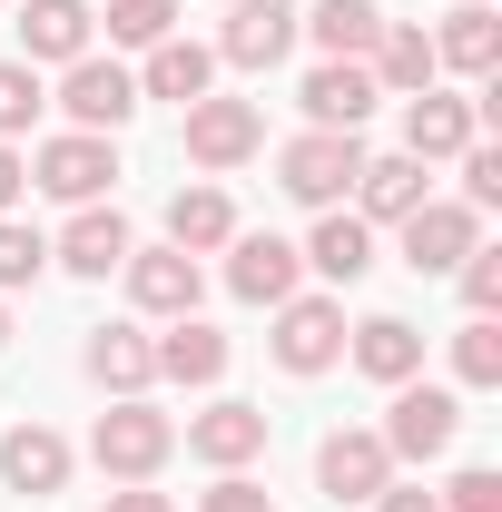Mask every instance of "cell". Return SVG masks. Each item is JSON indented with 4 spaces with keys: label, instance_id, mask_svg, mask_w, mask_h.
<instances>
[{
    "label": "cell",
    "instance_id": "6da1fadb",
    "mask_svg": "<svg viewBox=\"0 0 502 512\" xmlns=\"http://www.w3.org/2000/svg\"><path fill=\"white\" fill-rule=\"evenodd\" d=\"M168 453H178V414H158L148 394H109V414L89 424V463L109 483H158Z\"/></svg>",
    "mask_w": 502,
    "mask_h": 512
},
{
    "label": "cell",
    "instance_id": "7a4b0ae2",
    "mask_svg": "<svg viewBox=\"0 0 502 512\" xmlns=\"http://www.w3.org/2000/svg\"><path fill=\"white\" fill-rule=\"evenodd\" d=\"M355 168H365V128H296L276 148V188L296 207H345L355 197Z\"/></svg>",
    "mask_w": 502,
    "mask_h": 512
},
{
    "label": "cell",
    "instance_id": "3957f363",
    "mask_svg": "<svg viewBox=\"0 0 502 512\" xmlns=\"http://www.w3.org/2000/svg\"><path fill=\"white\" fill-rule=\"evenodd\" d=\"M384 453H394V473L404 463H434V453H453V434H463V394L453 384H394V404H384Z\"/></svg>",
    "mask_w": 502,
    "mask_h": 512
},
{
    "label": "cell",
    "instance_id": "277c9868",
    "mask_svg": "<svg viewBox=\"0 0 502 512\" xmlns=\"http://www.w3.org/2000/svg\"><path fill=\"white\" fill-rule=\"evenodd\" d=\"M266 316H276L266 345H276L286 375H335V365H345V296H306V286H296V296L266 306Z\"/></svg>",
    "mask_w": 502,
    "mask_h": 512
},
{
    "label": "cell",
    "instance_id": "5b68a950",
    "mask_svg": "<svg viewBox=\"0 0 502 512\" xmlns=\"http://www.w3.org/2000/svg\"><path fill=\"white\" fill-rule=\"evenodd\" d=\"M109 178H119V138H89V128L40 138V158H30V188H50L60 207H99Z\"/></svg>",
    "mask_w": 502,
    "mask_h": 512
},
{
    "label": "cell",
    "instance_id": "8992f818",
    "mask_svg": "<svg viewBox=\"0 0 502 512\" xmlns=\"http://www.w3.org/2000/svg\"><path fill=\"white\" fill-rule=\"evenodd\" d=\"M60 109H69V128H89V138H119V128L138 119V69L79 50V60L60 69Z\"/></svg>",
    "mask_w": 502,
    "mask_h": 512
},
{
    "label": "cell",
    "instance_id": "52a82bcc",
    "mask_svg": "<svg viewBox=\"0 0 502 512\" xmlns=\"http://www.w3.org/2000/svg\"><path fill=\"white\" fill-rule=\"evenodd\" d=\"M256 148H266V109L256 99H188V158L207 168V178H227V168H247Z\"/></svg>",
    "mask_w": 502,
    "mask_h": 512
},
{
    "label": "cell",
    "instance_id": "ba28073f",
    "mask_svg": "<svg viewBox=\"0 0 502 512\" xmlns=\"http://www.w3.org/2000/svg\"><path fill=\"white\" fill-rule=\"evenodd\" d=\"M384 483H394V453H384L375 424H335V434L315 444V493H325V503H375Z\"/></svg>",
    "mask_w": 502,
    "mask_h": 512
},
{
    "label": "cell",
    "instance_id": "9c48e42d",
    "mask_svg": "<svg viewBox=\"0 0 502 512\" xmlns=\"http://www.w3.org/2000/svg\"><path fill=\"white\" fill-rule=\"evenodd\" d=\"M266 434H276V414H266V404H247V394H217L207 414H188V434H178V444H188L197 463H217V473H247L256 453H266Z\"/></svg>",
    "mask_w": 502,
    "mask_h": 512
},
{
    "label": "cell",
    "instance_id": "30bf717a",
    "mask_svg": "<svg viewBox=\"0 0 502 512\" xmlns=\"http://www.w3.org/2000/svg\"><path fill=\"white\" fill-rule=\"evenodd\" d=\"M394 237H404V266H414V276H453L463 256L483 247V217H473L463 197H424V207H414Z\"/></svg>",
    "mask_w": 502,
    "mask_h": 512
},
{
    "label": "cell",
    "instance_id": "8fae6325",
    "mask_svg": "<svg viewBox=\"0 0 502 512\" xmlns=\"http://www.w3.org/2000/svg\"><path fill=\"white\" fill-rule=\"evenodd\" d=\"M207 50H217V69H247V79H266V69L296 50V10H286V0H237V10H227V30H217Z\"/></svg>",
    "mask_w": 502,
    "mask_h": 512
},
{
    "label": "cell",
    "instance_id": "7c38bea8",
    "mask_svg": "<svg viewBox=\"0 0 502 512\" xmlns=\"http://www.w3.org/2000/svg\"><path fill=\"white\" fill-rule=\"evenodd\" d=\"M128 306L138 316H158V325H178V316H197V296H207V276H197V256H178V247H128Z\"/></svg>",
    "mask_w": 502,
    "mask_h": 512
},
{
    "label": "cell",
    "instance_id": "4fadbf2b",
    "mask_svg": "<svg viewBox=\"0 0 502 512\" xmlns=\"http://www.w3.org/2000/svg\"><path fill=\"white\" fill-rule=\"evenodd\" d=\"M227 286H237V306H286L296 286H306V256L286 247V237H227Z\"/></svg>",
    "mask_w": 502,
    "mask_h": 512
},
{
    "label": "cell",
    "instance_id": "5bb4252c",
    "mask_svg": "<svg viewBox=\"0 0 502 512\" xmlns=\"http://www.w3.org/2000/svg\"><path fill=\"white\" fill-rule=\"evenodd\" d=\"M79 375L99 384V394H148V384H158V335H148V325H89Z\"/></svg>",
    "mask_w": 502,
    "mask_h": 512
},
{
    "label": "cell",
    "instance_id": "9a60e30c",
    "mask_svg": "<svg viewBox=\"0 0 502 512\" xmlns=\"http://www.w3.org/2000/svg\"><path fill=\"white\" fill-rule=\"evenodd\" d=\"M375 69L365 60H315L306 69V89H296V109H306V128H365L375 119Z\"/></svg>",
    "mask_w": 502,
    "mask_h": 512
},
{
    "label": "cell",
    "instance_id": "2e32d148",
    "mask_svg": "<svg viewBox=\"0 0 502 512\" xmlns=\"http://www.w3.org/2000/svg\"><path fill=\"white\" fill-rule=\"evenodd\" d=\"M483 138V119H473V99H453V89H424V99H404V158H424V168H443V158H463Z\"/></svg>",
    "mask_w": 502,
    "mask_h": 512
},
{
    "label": "cell",
    "instance_id": "e0dca14e",
    "mask_svg": "<svg viewBox=\"0 0 502 512\" xmlns=\"http://www.w3.org/2000/svg\"><path fill=\"white\" fill-rule=\"evenodd\" d=\"M128 217L119 207H69V227L50 237V266H69V276H119L128 266Z\"/></svg>",
    "mask_w": 502,
    "mask_h": 512
},
{
    "label": "cell",
    "instance_id": "ac0fdd59",
    "mask_svg": "<svg viewBox=\"0 0 502 512\" xmlns=\"http://www.w3.org/2000/svg\"><path fill=\"white\" fill-rule=\"evenodd\" d=\"M424 197H434V178H424V158H404V148L355 168V217H365V227H404Z\"/></svg>",
    "mask_w": 502,
    "mask_h": 512
},
{
    "label": "cell",
    "instance_id": "d6986e66",
    "mask_svg": "<svg viewBox=\"0 0 502 512\" xmlns=\"http://www.w3.org/2000/svg\"><path fill=\"white\" fill-rule=\"evenodd\" d=\"M296 256H306L325 286H365V276H375V227H365V217H345V207H315V237H306Z\"/></svg>",
    "mask_w": 502,
    "mask_h": 512
},
{
    "label": "cell",
    "instance_id": "ffe728a7",
    "mask_svg": "<svg viewBox=\"0 0 502 512\" xmlns=\"http://www.w3.org/2000/svg\"><path fill=\"white\" fill-rule=\"evenodd\" d=\"M345 355H355V375H375L384 394L424 375V335H414L404 316H365V325H345Z\"/></svg>",
    "mask_w": 502,
    "mask_h": 512
},
{
    "label": "cell",
    "instance_id": "44dd1931",
    "mask_svg": "<svg viewBox=\"0 0 502 512\" xmlns=\"http://www.w3.org/2000/svg\"><path fill=\"white\" fill-rule=\"evenodd\" d=\"M434 69H463V79L502 69V10L493 0H453V20L434 30Z\"/></svg>",
    "mask_w": 502,
    "mask_h": 512
},
{
    "label": "cell",
    "instance_id": "7402d4cb",
    "mask_svg": "<svg viewBox=\"0 0 502 512\" xmlns=\"http://www.w3.org/2000/svg\"><path fill=\"white\" fill-rule=\"evenodd\" d=\"M89 40H99V10H89V0H30V10H20V60H30V69H40V60L69 69Z\"/></svg>",
    "mask_w": 502,
    "mask_h": 512
},
{
    "label": "cell",
    "instance_id": "603a6c76",
    "mask_svg": "<svg viewBox=\"0 0 502 512\" xmlns=\"http://www.w3.org/2000/svg\"><path fill=\"white\" fill-rule=\"evenodd\" d=\"M69 463H79V453H69V434H50V424H10V434H0V483H10V493H60Z\"/></svg>",
    "mask_w": 502,
    "mask_h": 512
},
{
    "label": "cell",
    "instance_id": "cb8c5ba5",
    "mask_svg": "<svg viewBox=\"0 0 502 512\" xmlns=\"http://www.w3.org/2000/svg\"><path fill=\"white\" fill-rule=\"evenodd\" d=\"M375 89L384 99H424V89H434L443 69H434V30H424V20H384V40H375Z\"/></svg>",
    "mask_w": 502,
    "mask_h": 512
},
{
    "label": "cell",
    "instance_id": "d4e9b609",
    "mask_svg": "<svg viewBox=\"0 0 502 512\" xmlns=\"http://www.w3.org/2000/svg\"><path fill=\"white\" fill-rule=\"evenodd\" d=\"M227 237H237V197L217 188V178H197V188L168 197V247L178 256H217Z\"/></svg>",
    "mask_w": 502,
    "mask_h": 512
},
{
    "label": "cell",
    "instance_id": "484cf974",
    "mask_svg": "<svg viewBox=\"0 0 502 512\" xmlns=\"http://www.w3.org/2000/svg\"><path fill=\"white\" fill-rule=\"evenodd\" d=\"M207 89H217V50H207V40H158L148 69H138V99H178V109H188Z\"/></svg>",
    "mask_w": 502,
    "mask_h": 512
},
{
    "label": "cell",
    "instance_id": "4316f807",
    "mask_svg": "<svg viewBox=\"0 0 502 512\" xmlns=\"http://www.w3.org/2000/svg\"><path fill=\"white\" fill-rule=\"evenodd\" d=\"M296 30H306V40L325 50V60H375V40H384V10H375V0H315V10L296 20Z\"/></svg>",
    "mask_w": 502,
    "mask_h": 512
},
{
    "label": "cell",
    "instance_id": "83f0119b",
    "mask_svg": "<svg viewBox=\"0 0 502 512\" xmlns=\"http://www.w3.org/2000/svg\"><path fill=\"white\" fill-rule=\"evenodd\" d=\"M217 375H227V335H217V325L178 316L158 335V384H217Z\"/></svg>",
    "mask_w": 502,
    "mask_h": 512
},
{
    "label": "cell",
    "instance_id": "f1b7e54d",
    "mask_svg": "<svg viewBox=\"0 0 502 512\" xmlns=\"http://www.w3.org/2000/svg\"><path fill=\"white\" fill-rule=\"evenodd\" d=\"M453 384H463V394H493L502 384V316H463L453 325Z\"/></svg>",
    "mask_w": 502,
    "mask_h": 512
},
{
    "label": "cell",
    "instance_id": "f546056e",
    "mask_svg": "<svg viewBox=\"0 0 502 512\" xmlns=\"http://www.w3.org/2000/svg\"><path fill=\"white\" fill-rule=\"evenodd\" d=\"M99 20H109L119 50H158V40H178V0H109Z\"/></svg>",
    "mask_w": 502,
    "mask_h": 512
},
{
    "label": "cell",
    "instance_id": "4dcf8cb0",
    "mask_svg": "<svg viewBox=\"0 0 502 512\" xmlns=\"http://www.w3.org/2000/svg\"><path fill=\"white\" fill-rule=\"evenodd\" d=\"M50 276V237L30 227V217H0V296H20V286H40Z\"/></svg>",
    "mask_w": 502,
    "mask_h": 512
},
{
    "label": "cell",
    "instance_id": "1f68e13d",
    "mask_svg": "<svg viewBox=\"0 0 502 512\" xmlns=\"http://www.w3.org/2000/svg\"><path fill=\"white\" fill-rule=\"evenodd\" d=\"M50 109V89H40V69L30 60H0V138H30V119Z\"/></svg>",
    "mask_w": 502,
    "mask_h": 512
},
{
    "label": "cell",
    "instance_id": "d6a6232c",
    "mask_svg": "<svg viewBox=\"0 0 502 512\" xmlns=\"http://www.w3.org/2000/svg\"><path fill=\"white\" fill-rule=\"evenodd\" d=\"M453 168H463V207H473V217H493V207H502V148H493V138H473Z\"/></svg>",
    "mask_w": 502,
    "mask_h": 512
},
{
    "label": "cell",
    "instance_id": "836d02e7",
    "mask_svg": "<svg viewBox=\"0 0 502 512\" xmlns=\"http://www.w3.org/2000/svg\"><path fill=\"white\" fill-rule=\"evenodd\" d=\"M453 286H463V316H502V247H473L453 266Z\"/></svg>",
    "mask_w": 502,
    "mask_h": 512
},
{
    "label": "cell",
    "instance_id": "e575fe53",
    "mask_svg": "<svg viewBox=\"0 0 502 512\" xmlns=\"http://www.w3.org/2000/svg\"><path fill=\"white\" fill-rule=\"evenodd\" d=\"M434 503H443V512H502V473H493V463H463Z\"/></svg>",
    "mask_w": 502,
    "mask_h": 512
},
{
    "label": "cell",
    "instance_id": "d590c367",
    "mask_svg": "<svg viewBox=\"0 0 502 512\" xmlns=\"http://www.w3.org/2000/svg\"><path fill=\"white\" fill-rule=\"evenodd\" d=\"M197 512H266V483H256V473H217V483L197 493Z\"/></svg>",
    "mask_w": 502,
    "mask_h": 512
},
{
    "label": "cell",
    "instance_id": "8d00e7d4",
    "mask_svg": "<svg viewBox=\"0 0 502 512\" xmlns=\"http://www.w3.org/2000/svg\"><path fill=\"white\" fill-rule=\"evenodd\" d=\"M20 197H30V148H20V138H0V217H10Z\"/></svg>",
    "mask_w": 502,
    "mask_h": 512
},
{
    "label": "cell",
    "instance_id": "74e56055",
    "mask_svg": "<svg viewBox=\"0 0 502 512\" xmlns=\"http://www.w3.org/2000/svg\"><path fill=\"white\" fill-rule=\"evenodd\" d=\"M365 512H443V503L424 493V483H404V473H394V483H384V493H375Z\"/></svg>",
    "mask_w": 502,
    "mask_h": 512
},
{
    "label": "cell",
    "instance_id": "f35d334b",
    "mask_svg": "<svg viewBox=\"0 0 502 512\" xmlns=\"http://www.w3.org/2000/svg\"><path fill=\"white\" fill-rule=\"evenodd\" d=\"M99 512H178V503H168V493H148V483H119Z\"/></svg>",
    "mask_w": 502,
    "mask_h": 512
},
{
    "label": "cell",
    "instance_id": "ab89813d",
    "mask_svg": "<svg viewBox=\"0 0 502 512\" xmlns=\"http://www.w3.org/2000/svg\"><path fill=\"white\" fill-rule=\"evenodd\" d=\"M0 345H10V306H0Z\"/></svg>",
    "mask_w": 502,
    "mask_h": 512
}]
</instances>
